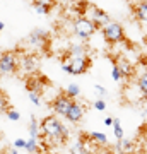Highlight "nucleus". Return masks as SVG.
<instances>
[{
    "label": "nucleus",
    "mask_w": 147,
    "mask_h": 154,
    "mask_svg": "<svg viewBox=\"0 0 147 154\" xmlns=\"http://www.w3.org/2000/svg\"><path fill=\"white\" fill-rule=\"evenodd\" d=\"M4 28H5V26H4V22H0V33L4 31Z\"/></svg>",
    "instance_id": "33"
},
{
    "label": "nucleus",
    "mask_w": 147,
    "mask_h": 154,
    "mask_svg": "<svg viewBox=\"0 0 147 154\" xmlns=\"http://www.w3.org/2000/svg\"><path fill=\"white\" fill-rule=\"evenodd\" d=\"M109 58L113 62V65L118 67V70H120L123 79L130 81V79L135 77V65H133L128 58H125V57H121V55H115V57H109Z\"/></svg>",
    "instance_id": "9"
},
{
    "label": "nucleus",
    "mask_w": 147,
    "mask_h": 154,
    "mask_svg": "<svg viewBox=\"0 0 147 154\" xmlns=\"http://www.w3.org/2000/svg\"><path fill=\"white\" fill-rule=\"evenodd\" d=\"M19 70V53L17 50L0 53V75H11Z\"/></svg>",
    "instance_id": "7"
},
{
    "label": "nucleus",
    "mask_w": 147,
    "mask_h": 154,
    "mask_svg": "<svg viewBox=\"0 0 147 154\" xmlns=\"http://www.w3.org/2000/svg\"><path fill=\"white\" fill-rule=\"evenodd\" d=\"M91 57L89 53L87 55H79V57H70L63 53L62 57V69L67 72V74H70V75H82V74H86L89 69H91Z\"/></svg>",
    "instance_id": "2"
},
{
    "label": "nucleus",
    "mask_w": 147,
    "mask_h": 154,
    "mask_svg": "<svg viewBox=\"0 0 147 154\" xmlns=\"http://www.w3.org/2000/svg\"><path fill=\"white\" fill-rule=\"evenodd\" d=\"M93 106L98 111H104V110H106V101H104L103 98H99V99H96V101L93 103Z\"/></svg>",
    "instance_id": "27"
},
{
    "label": "nucleus",
    "mask_w": 147,
    "mask_h": 154,
    "mask_svg": "<svg viewBox=\"0 0 147 154\" xmlns=\"http://www.w3.org/2000/svg\"><path fill=\"white\" fill-rule=\"evenodd\" d=\"M72 101H74V99H72L70 96H67L63 91H60V94L55 96L53 101L50 103V108L55 111V115L65 116V113L69 111V108H70V105H72Z\"/></svg>",
    "instance_id": "12"
},
{
    "label": "nucleus",
    "mask_w": 147,
    "mask_h": 154,
    "mask_svg": "<svg viewBox=\"0 0 147 154\" xmlns=\"http://www.w3.org/2000/svg\"><path fill=\"white\" fill-rule=\"evenodd\" d=\"M84 115H86V106L82 105V103H79L77 99H74L70 108H69V111L65 113L63 118H67L70 123H81L82 118H84Z\"/></svg>",
    "instance_id": "13"
},
{
    "label": "nucleus",
    "mask_w": 147,
    "mask_h": 154,
    "mask_svg": "<svg viewBox=\"0 0 147 154\" xmlns=\"http://www.w3.org/2000/svg\"><path fill=\"white\" fill-rule=\"evenodd\" d=\"M46 86H50V81H48V79H46V77H44L39 70L34 72V74H29V75H26V89H27V93H29V91L43 93Z\"/></svg>",
    "instance_id": "11"
},
{
    "label": "nucleus",
    "mask_w": 147,
    "mask_h": 154,
    "mask_svg": "<svg viewBox=\"0 0 147 154\" xmlns=\"http://www.w3.org/2000/svg\"><path fill=\"white\" fill-rule=\"evenodd\" d=\"M26 151L27 152H41L43 149H41V146H38V139H27L26 140Z\"/></svg>",
    "instance_id": "18"
},
{
    "label": "nucleus",
    "mask_w": 147,
    "mask_h": 154,
    "mask_svg": "<svg viewBox=\"0 0 147 154\" xmlns=\"http://www.w3.org/2000/svg\"><path fill=\"white\" fill-rule=\"evenodd\" d=\"M14 147L16 149H26V140H24V139H17V140H14Z\"/></svg>",
    "instance_id": "30"
},
{
    "label": "nucleus",
    "mask_w": 147,
    "mask_h": 154,
    "mask_svg": "<svg viewBox=\"0 0 147 154\" xmlns=\"http://www.w3.org/2000/svg\"><path fill=\"white\" fill-rule=\"evenodd\" d=\"M29 134H31V137L38 139L39 137V123L36 122V118H31V123H29Z\"/></svg>",
    "instance_id": "21"
},
{
    "label": "nucleus",
    "mask_w": 147,
    "mask_h": 154,
    "mask_svg": "<svg viewBox=\"0 0 147 154\" xmlns=\"http://www.w3.org/2000/svg\"><path fill=\"white\" fill-rule=\"evenodd\" d=\"M113 130H115V137L116 139H121L123 137V128L120 125V118H113Z\"/></svg>",
    "instance_id": "22"
},
{
    "label": "nucleus",
    "mask_w": 147,
    "mask_h": 154,
    "mask_svg": "<svg viewBox=\"0 0 147 154\" xmlns=\"http://www.w3.org/2000/svg\"><path fill=\"white\" fill-rule=\"evenodd\" d=\"M5 115H7V118L11 122H17V120H21V113L17 110H14V108H9V110L5 111Z\"/></svg>",
    "instance_id": "24"
},
{
    "label": "nucleus",
    "mask_w": 147,
    "mask_h": 154,
    "mask_svg": "<svg viewBox=\"0 0 147 154\" xmlns=\"http://www.w3.org/2000/svg\"><path fill=\"white\" fill-rule=\"evenodd\" d=\"M137 139H139V142H147V123H144V125L139 128ZM145 147H147V144H145Z\"/></svg>",
    "instance_id": "25"
},
{
    "label": "nucleus",
    "mask_w": 147,
    "mask_h": 154,
    "mask_svg": "<svg viewBox=\"0 0 147 154\" xmlns=\"http://www.w3.org/2000/svg\"><path fill=\"white\" fill-rule=\"evenodd\" d=\"M26 46L29 48V51H36V50H46L50 45V34L48 31H44L41 28L33 29V33L26 38Z\"/></svg>",
    "instance_id": "6"
},
{
    "label": "nucleus",
    "mask_w": 147,
    "mask_h": 154,
    "mask_svg": "<svg viewBox=\"0 0 147 154\" xmlns=\"http://www.w3.org/2000/svg\"><path fill=\"white\" fill-rule=\"evenodd\" d=\"M38 140L43 142L41 149H50L55 146H63L69 140V128H67L57 115L44 116L39 122V137Z\"/></svg>",
    "instance_id": "1"
},
{
    "label": "nucleus",
    "mask_w": 147,
    "mask_h": 154,
    "mask_svg": "<svg viewBox=\"0 0 147 154\" xmlns=\"http://www.w3.org/2000/svg\"><path fill=\"white\" fill-rule=\"evenodd\" d=\"M19 69H21L26 75L29 74H34V72L39 70V58L34 51H29V53H24L22 57H19Z\"/></svg>",
    "instance_id": "10"
},
{
    "label": "nucleus",
    "mask_w": 147,
    "mask_h": 154,
    "mask_svg": "<svg viewBox=\"0 0 147 154\" xmlns=\"http://www.w3.org/2000/svg\"><path fill=\"white\" fill-rule=\"evenodd\" d=\"M55 5H57L55 0H33L34 11L38 12V14H41V16H48Z\"/></svg>",
    "instance_id": "15"
},
{
    "label": "nucleus",
    "mask_w": 147,
    "mask_h": 154,
    "mask_svg": "<svg viewBox=\"0 0 147 154\" xmlns=\"http://www.w3.org/2000/svg\"><path fill=\"white\" fill-rule=\"evenodd\" d=\"M115 149L118 151V152H133L137 149V142L135 140H130V139H116V146H115Z\"/></svg>",
    "instance_id": "16"
},
{
    "label": "nucleus",
    "mask_w": 147,
    "mask_h": 154,
    "mask_svg": "<svg viewBox=\"0 0 147 154\" xmlns=\"http://www.w3.org/2000/svg\"><path fill=\"white\" fill-rule=\"evenodd\" d=\"M57 4H60V5H74L75 4V0H55Z\"/></svg>",
    "instance_id": "31"
},
{
    "label": "nucleus",
    "mask_w": 147,
    "mask_h": 154,
    "mask_svg": "<svg viewBox=\"0 0 147 154\" xmlns=\"http://www.w3.org/2000/svg\"><path fill=\"white\" fill-rule=\"evenodd\" d=\"M101 33H103V38L108 45H118V43H130L125 36V29L120 22L109 21L106 22L103 28H101Z\"/></svg>",
    "instance_id": "3"
},
{
    "label": "nucleus",
    "mask_w": 147,
    "mask_h": 154,
    "mask_svg": "<svg viewBox=\"0 0 147 154\" xmlns=\"http://www.w3.org/2000/svg\"><path fill=\"white\" fill-rule=\"evenodd\" d=\"M94 91L99 94V98H106V96H108V91H106L103 86H99V84H94Z\"/></svg>",
    "instance_id": "29"
},
{
    "label": "nucleus",
    "mask_w": 147,
    "mask_h": 154,
    "mask_svg": "<svg viewBox=\"0 0 147 154\" xmlns=\"http://www.w3.org/2000/svg\"><path fill=\"white\" fill-rule=\"evenodd\" d=\"M111 77H113L116 82L123 81V77H121V74H120V70H118V67H116V65H113V69H111Z\"/></svg>",
    "instance_id": "28"
},
{
    "label": "nucleus",
    "mask_w": 147,
    "mask_h": 154,
    "mask_svg": "<svg viewBox=\"0 0 147 154\" xmlns=\"http://www.w3.org/2000/svg\"><path fill=\"white\" fill-rule=\"evenodd\" d=\"M89 137H91V142H93L96 147H108V137H106V134H103V132H91L89 134Z\"/></svg>",
    "instance_id": "17"
},
{
    "label": "nucleus",
    "mask_w": 147,
    "mask_h": 154,
    "mask_svg": "<svg viewBox=\"0 0 147 154\" xmlns=\"http://www.w3.org/2000/svg\"><path fill=\"white\" fill-rule=\"evenodd\" d=\"M96 31H98L96 24H94L93 21H89L86 16H79L77 19H74V22H72V33L75 34L79 39H82V41L91 39Z\"/></svg>",
    "instance_id": "4"
},
{
    "label": "nucleus",
    "mask_w": 147,
    "mask_h": 154,
    "mask_svg": "<svg viewBox=\"0 0 147 154\" xmlns=\"http://www.w3.org/2000/svg\"><path fill=\"white\" fill-rule=\"evenodd\" d=\"M104 125L111 127V125H113V118H109V116H106V118H104Z\"/></svg>",
    "instance_id": "32"
},
{
    "label": "nucleus",
    "mask_w": 147,
    "mask_h": 154,
    "mask_svg": "<svg viewBox=\"0 0 147 154\" xmlns=\"http://www.w3.org/2000/svg\"><path fill=\"white\" fill-rule=\"evenodd\" d=\"M82 16H86L89 21H93L94 24H96V28H98V29H101L106 22L111 21V19H109V16H108V12H104L103 9H99L98 5L89 4V2L86 4V9H84V12H82Z\"/></svg>",
    "instance_id": "8"
},
{
    "label": "nucleus",
    "mask_w": 147,
    "mask_h": 154,
    "mask_svg": "<svg viewBox=\"0 0 147 154\" xmlns=\"http://www.w3.org/2000/svg\"><path fill=\"white\" fill-rule=\"evenodd\" d=\"M132 12H133L135 19L140 24H147V2L145 0H140V2H137L135 5H132Z\"/></svg>",
    "instance_id": "14"
},
{
    "label": "nucleus",
    "mask_w": 147,
    "mask_h": 154,
    "mask_svg": "<svg viewBox=\"0 0 147 154\" xmlns=\"http://www.w3.org/2000/svg\"><path fill=\"white\" fill-rule=\"evenodd\" d=\"M121 98H123V103L125 105H132V106H137L140 105L142 101H145L144 98V93H142V89L139 88V84L137 81H127V84L123 86V91H121Z\"/></svg>",
    "instance_id": "5"
},
{
    "label": "nucleus",
    "mask_w": 147,
    "mask_h": 154,
    "mask_svg": "<svg viewBox=\"0 0 147 154\" xmlns=\"http://www.w3.org/2000/svg\"><path fill=\"white\" fill-rule=\"evenodd\" d=\"M137 84H139V88L142 89V93H144V98L147 101V70L142 72L140 75L137 77Z\"/></svg>",
    "instance_id": "19"
},
{
    "label": "nucleus",
    "mask_w": 147,
    "mask_h": 154,
    "mask_svg": "<svg viewBox=\"0 0 147 154\" xmlns=\"http://www.w3.org/2000/svg\"><path fill=\"white\" fill-rule=\"evenodd\" d=\"M63 93H65L67 96H70L72 99H75V98L81 96V88H79L77 84H69V88H67Z\"/></svg>",
    "instance_id": "20"
},
{
    "label": "nucleus",
    "mask_w": 147,
    "mask_h": 154,
    "mask_svg": "<svg viewBox=\"0 0 147 154\" xmlns=\"http://www.w3.org/2000/svg\"><path fill=\"white\" fill-rule=\"evenodd\" d=\"M41 93H36V91H29V99H31V103L33 105H36V106H39L41 105Z\"/></svg>",
    "instance_id": "26"
},
{
    "label": "nucleus",
    "mask_w": 147,
    "mask_h": 154,
    "mask_svg": "<svg viewBox=\"0 0 147 154\" xmlns=\"http://www.w3.org/2000/svg\"><path fill=\"white\" fill-rule=\"evenodd\" d=\"M144 41H145V45H147V36H145V38H144Z\"/></svg>",
    "instance_id": "34"
},
{
    "label": "nucleus",
    "mask_w": 147,
    "mask_h": 154,
    "mask_svg": "<svg viewBox=\"0 0 147 154\" xmlns=\"http://www.w3.org/2000/svg\"><path fill=\"white\" fill-rule=\"evenodd\" d=\"M11 108V105H9V99H7V94L0 89V111H4L5 113L7 110Z\"/></svg>",
    "instance_id": "23"
}]
</instances>
